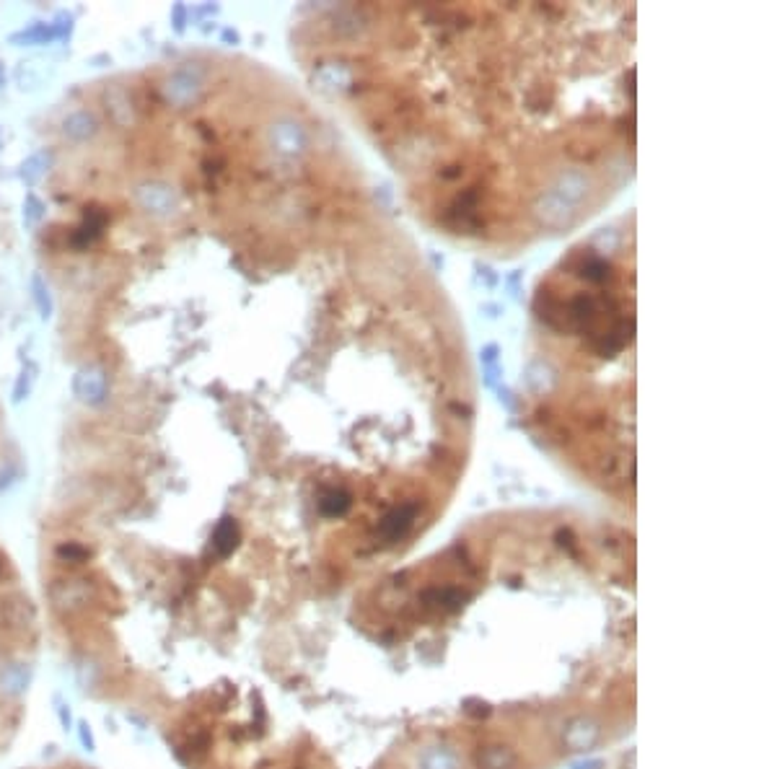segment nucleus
I'll return each mask as SVG.
<instances>
[{"label": "nucleus", "instance_id": "39448f33", "mask_svg": "<svg viewBox=\"0 0 777 769\" xmlns=\"http://www.w3.org/2000/svg\"><path fill=\"white\" fill-rule=\"evenodd\" d=\"M601 762H583V765H575V769H598Z\"/></svg>", "mask_w": 777, "mask_h": 769}, {"label": "nucleus", "instance_id": "f257e3e1", "mask_svg": "<svg viewBox=\"0 0 777 769\" xmlns=\"http://www.w3.org/2000/svg\"><path fill=\"white\" fill-rule=\"evenodd\" d=\"M598 736H601V728L594 720L578 717V720L570 723L568 731H565V746L570 751H589L598 741Z\"/></svg>", "mask_w": 777, "mask_h": 769}, {"label": "nucleus", "instance_id": "7ed1b4c3", "mask_svg": "<svg viewBox=\"0 0 777 769\" xmlns=\"http://www.w3.org/2000/svg\"><path fill=\"white\" fill-rule=\"evenodd\" d=\"M477 767L479 769H516L518 767V754L503 746V743H490L482 746L477 754Z\"/></svg>", "mask_w": 777, "mask_h": 769}, {"label": "nucleus", "instance_id": "20e7f679", "mask_svg": "<svg viewBox=\"0 0 777 769\" xmlns=\"http://www.w3.org/2000/svg\"><path fill=\"white\" fill-rule=\"evenodd\" d=\"M459 757L449 746H433L420 757V769H456Z\"/></svg>", "mask_w": 777, "mask_h": 769}, {"label": "nucleus", "instance_id": "f03ea898", "mask_svg": "<svg viewBox=\"0 0 777 769\" xmlns=\"http://www.w3.org/2000/svg\"><path fill=\"white\" fill-rule=\"evenodd\" d=\"M413 524H415V508L413 505H405V508H397V510L388 513L387 518L381 521L379 533L384 536L387 544H391V541H399L405 533L410 532Z\"/></svg>", "mask_w": 777, "mask_h": 769}]
</instances>
